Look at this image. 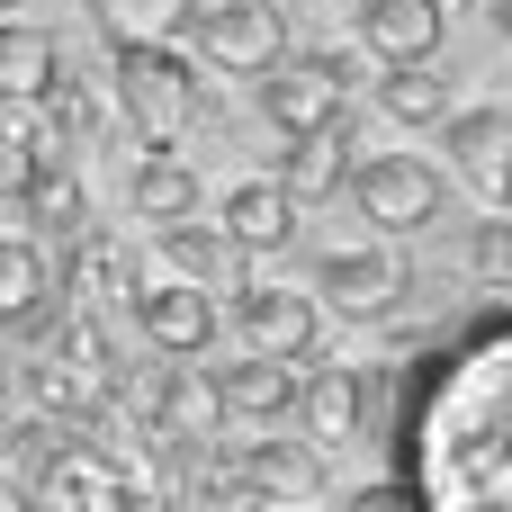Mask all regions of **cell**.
<instances>
[{
  "instance_id": "cell-23",
  "label": "cell",
  "mask_w": 512,
  "mask_h": 512,
  "mask_svg": "<svg viewBox=\"0 0 512 512\" xmlns=\"http://www.w3.org/2000/svg\"><path fill=\"white\" fill-rule=\"evenodd\" d=\"M81 18L117 45V36H180L189 0H81Z\"/></svg>"
},
{
  "instance_id": "cell-10",
  "label": "cell",
  "mask_w": 512,
  "mask_h": 512,
  "mask_svg": "<svg viewBox=\"0 0 512 512\" xmlns=\"http://www.w3.org/2000/svg\"><path fill=\"white\" fill-rule=\"evenodd\" d=\"M351 45L369 63H423L450 45V0H351Z\"/></svg>"
},
{
  "instance_id": "cell-11",
  "label": "cell",
  "mask_w": 512,
  "mask_h": 512,
  "mask_svg": "<svg viewBox=\"0 0 512 512\" xmlns=\"http://www.w3.org/2000/svg\"><path fill=\"white\" fill-rule=\"evenodd\" d=\"M351 108L342 117H324V126H288L279 135V162H270V180L297 198V207H315V198H333L342 189V171H351Z\"/></svg>"
},
{
  "instance_id": "cell-3",
  "label": "cell",
  "mask_w": 512,
  "mask_h": 512,
  "mask_svg": "<svg viewBox=\"0 0 512 512\" xmlns=\"http://www.w3.org/2000/svg\"><path fill=\"white\" fill-rule=\"evenodd\" d=\"M351 81H360V54L351 45H279L261 72H252V99L261 117L288 135V126H324L351 108Z\"/></svg>"
},
{
  "instance_id": "cell-5",
  "label": "cell",
  "mask_w": 512,
  "mask_h": 512,
  "mask_svg": "<svg viewBox=\"0 0 512 512\" xmlns=\"http://www.w3.org/2000/svg\"><path fill=\"white\" fill-rule=\"evenodd\" d=\"M441 180L468 189L477 207H512V108L504 99H450L441 117Z\"/></svg>"
},
{
  "instance_id": "cell-15",
  "label": "cell",
  "mask_w": 512,
  "mask_h": 512,
  "mask_svg": "<svg viewBox=\"0 0 512 512\" xmlns=\"http://www.w3.org/2000/svg\"><path fill=\"white\" fill-rule=\"evenodd\" d=\"M207 378H216V405H225L234 423H279L288 396H297V360H279V351H234V360L207 369Z\"/></svg>"
},
{
  "instance_id": "cell-20",
  "label": "cell",
  "mask_w": 512,
  "mask_h": 512,
  "mask_svg": "<svg viewBox=\"0 0 512 512\" xmlns=\"http://www.w3.org/2000/svg\"><path fill=\"white\" fill-rule=\"evenodd\" d=\"M54 63H63V36L36 27V18H18V9H0V99L27 108V99L54 81Z\"/></svg>"
},
{
  "instance_id": "cell-18",
  "label": "cell",
  "mask_w": 512,
  "mask_h": 512,
  "mask_svg": "<svg viewBox=\"0 0 512 512\" xmlns=\"http://www.w3.org/2000/svg\"><path fill=\"white\" fill-rule=\"evenodd\" d=\"M18 225L63 234V243L90 225V189H81V162H72V153H45V162L27 171V189H18Z\"/></svg>"
},
{
  "instance_id": "cell-26",
  "label": "cell",
  "mask_w": 512,
  "mask_h": 512,
  "mask_svg": "<svg viewBox=\"0 0 512 512\" xmlns=\"http://www.w3.org/2000/svg\"><path fill=\"white\" fill-rule=\"evenodd\" d=\"M18 495H27V477H18V468H0V504H18Z\"/></svg>"
},
{
  "instance_id": "cell-16",
  "label": "cell",
  "mask_w": 512,
  "mask_h": 512,
  "mask_svg": "<svg viewBox=\"0 0 512 512\" xmlns=\"http://www.w3.org/2000/svg\"><path fill=\"white\" fill-rule=\"evenodd\" d=\"M126 207H135V225H171V216L207 207V180H198V162H189V153L144 144V162L126 171Z\"/></svg>"
},
{
  "instance_id": "cell-7",
  "label": "cell",
  "mask_w": 512,
  "mask_h": 512,
  "mask_svg": "<svg viewBox=\"0 0 512 512\" xmlns=\"http://www.w3.org/2000/svg\"><path fill=\"white\" fill-rule=\"evenodd\" d=\"M306 297L342 324H378L405 306V261H396V234H369V243H333L306 279Z\"/></svg>"
},
{
  "instance_id": "cell-6",
  "label": "cell",
  "mask_w": 512,
  "mask_h": 512,
  "mask_svg": "<svg viewBox=\"0 0 512 512\" xmlns=\"http://www.w3.org/2000/svg\"><path fill=\"white\" fill-rule=\"evenodd\" d=\"M180 27H189V63L225 72V81H252L288 45V9L279 0H189Z\"/></svg>"
},
{
  "instance_id": "cell-1",
  "label": "cell",
  "mask_w": 512,
  "mask_h": 512,
  "mask_svg": "<svg viewBox=\"0 0 512 512\" xmlns=\"http://www.w3.org/2000/svg\"><path fill=\"white\" fill-rule=\"evenodd\" d=\"M405 512H512V324L486 306L459 342L396 378L387 405Z\"/></svg>"
},
{
  "instance_id": "cell-14",
  "label": "cell",
  "mask_w": 512,
  "mask_h": 512,
  "mask_svg": "<svg viewBox=\"0 0 512 512\" xmlns=\"http://www.w3.org/2000/svg\"><path fill=\"white\" fill-rule=\"evenodd\" d=\"M243 495H279V504H315L324 495V450L315 441H243L225 468Z\"/></svg>"
},
{
  "instance_id": "cell-8",
  "label": "cell",
  "mask_w": 512,
  "mask_h": 512,
  "mask_svg": "<svg viewBox=\"0 0 512 512\" xmlns=\"http://www.w3.org/2000/svg\"><path fill=\"white\" fill-rule=\"evenodd\" d=\"M216 315L234 324L243 351H279V360H306L315 333H324V306L288 279H225L216 288Z\"/></svg>"
},
{
  "instance_id": "cell-9",
  "label": "cell",
  "mask_w": 512,
  "mask_h": 512,
  "mask_svg": "<svg viewBox=\"0 0 512 512\" xmlns=\"http://www.w3.org/2000/svg\"><path fill=\"white\" fill-rule=\"evenodd\" d=\"M126 315H135V333H144L162 360H198V351H216V333H225L216 288H198V279H180V270H162V279H144V270H135Z\"/></svg>"
},
{
  "instance_id": "cell-12",
  "label": "cell",
  "mask_w": 512,
  "mask_h": 512,
  "mask_svg": "<svg viewBox=\"0 0 512 512\" xmlns=\"http://www.w3.org/2000/svg\"><path fill=\"white\" fill-rule=\"evenodd\" d=\"M216 234L234 243V261H270V252H288L297 243V198L261 171V180H234L225 198H216Z\"/></svg>"
},
{
  "instance_id": "cell-19",
  "label": "cell",
  "mask_w": 512,
  "mask_h": 512,
  "mask_svg": "<svg viewBox=\"0 0 512 512\" xmlns=\"http://www.w3.org/2000/svg\"><path fill=\"white\" fill-rule=\"evenodd\" d=\"M153 234V261L162 270H180V279H198V288H225L243 261H234V243L207 225V207H189V216H171V225H144Z\"/></svg>"
},
{
  "instance_id": "cell-27",
  "label": "cell",
  "mask_w": 512,
  "mask_h": 512,
  "mask_svg": "<svg viewBox=\"0 0 512 512\" xmlns=\"http://www.w3.org/2000/svg\"><path fill=\"white\" fill-rule=\"evenodd\" d=\"M0 9H27V0H0Z\"/></svg>"
},
{
  "instance_id": "cell-2",
  "label": "cell",
  "mask_w": 512,
  "mask_h": 512,
  "mask_svg": "<svg viewBox=\"0 0 512 512\" xmlns=\"http://www.w3.org/2000/svg\"><path fill=\"white\" fill-rule=\"evenodd\" d=\"M108 117L144 144H180L198 117V63L171 36H117L108 45Z\"/></svg>"
},
{
  "instance_id": "cell-17",
  "label": "cell",
  "mask_w": 512,
  "mask_h": 512,
  "mask_svg": "<svg viewBox=\"0 0 512 512\" xmlns=\"http://www.w3.org/2000/svg\"><path fill=\"white\" fill-rule=\"evenodd\" d=\"M63 288H72V306H81V315L126 306V288H135V252H126L117 234L81 225V234H72V261H63Z\"/></svg>"
},
{
  "instance_id": "cell-13",
  "label": "cell",
  "mask_w": 512,
  "mask_h": 512,
  "mask_svg": "<svg viewBox=\"0 0 512 512\" xmlns=\"http://www.w3.org/2000/svg\"><path fill=\"white\" fill-rule=\"evenodd\" d=\"M288 414H297V432L333 459V450H351V441H369L360 432V369H342V360H315V369H297V396H288Z\"/></svg>"
},
{
  "instance_id": "cell-25",
  "label": "cell",
  "mask_w": 512,
  "mask_h": 512,
  "mask_svg": "<svg viewBox=\"0 0 512 512\" xmlns=\"http://www.w3.org/2000/svg\"><path fill=\"white\" fill-rule=\"evenodd\" d=\"M9 396H18V360L0 351V414H9Z\"/></svg>"
},
{
  "instance_id": "cell-4",
  "label": "cell",
  "mask_w": 512,
  "mask_h": 512,
  "mask_svg": "<svg viewBox=\"0 0 512 512\" xmlns=\"http://www.w3.org/2000/svg\"><path fill=\"white\" fill-rule=\"evenodd\" d=\"M342 189H351V207H360L369 234H414V225H432L441 198H450L441 162H432V153H405V144H387V153H351Z\"/></svg>"
},
{
  "instance_id": "cell-22",
  "label": "cell",
  "mask_w": 512,
  "mask_h": 512,
  "mask_svg": "<svg viewBox=\"0 0 512 512\" xmlns=\"http://www.w3.org/2000/svg\"><path fill=\"white\" fill-rule=\"evenodd\" d=\"M378 108H387L396 126H432V117L450 108V81L432 72V54H423V63H387V72H378Z\"/></svg>"
},
{
  "instance_id": "cell-21",
  "label": "cell",
  "mask_w": 512,
  "mask_h": 512,
  "mask_svg": "<svg viewBox=\"0 0 512 512\" xmlns=\"http://www.w3.org/2000/svg\"><path fill=\"white\" fill-rule=\"evenodd\" d=\"M54 297V261L36 234H0V324H36Z\"/></svg>"
},
{
  "instance_id": "cell-24",
  "label": "cell",
  "mask_w": 512,
  "mask_h": 512,
  "mask_svg": "<svg viewBox=\"0 0 512 512\" xmlns=\"http://www.w3.org/2000/svg\"><path fill=\"white\" fill-rule=\"evenodd\" d=\"M468 261H477V279H486V288H504V279H512V225H504V207H477Z\"/></svg>"
}]
</instances>
